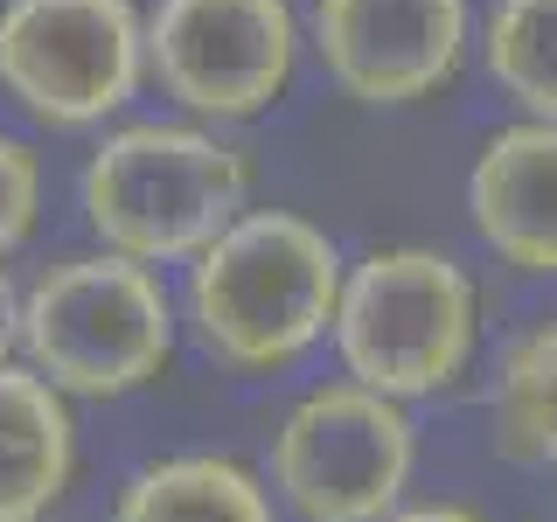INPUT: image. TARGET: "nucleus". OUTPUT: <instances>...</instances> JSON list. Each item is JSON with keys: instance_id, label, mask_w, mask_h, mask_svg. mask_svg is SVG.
Returning a JSON list of instances; mask_svg holds the SVG:
<instances>
[{"instance_id": "nucleus-1", "label": "nucleus", "mask_w": 557, "mask_h": 522, "mask_svg": "<svg viewBox=\"0 0 557 522\" xmlns=\"http://www.w3.org/2000/svg\"><path fill=\"white\" fill-rule=\"evenodd\" d=\"M342 244L300 209H244L188 258L182 327L231 376L293 370L313 341H327L342 300Z\"/></svg>"}, {"instance_id": "nucleus-2", "label": "nucleus", "mask_w": 557, "mask_h": 522, "mask_svg": "<svg viewBox=\"0 0 557 522\" xmlns=\"http://www.w3.org/2000/svg\"><path fill=\"white\" fill-rule=\"evenodd\" d=\"M251 153L196 119L112 126L77 167V209L98 251L133 265H188L223 223L251 209Z\"/></svg>"}, {"instance_id": "nucleus-3", "label": "nucleus", "mask_w": 557, "mask_h": 522, "mask_svg": "<svg viewBox=\"0 0 557 522\" xmlns=\"http://www.w3.org/2000/svg\"><path fill=\"white\" fill-rule=\"evenodd\" d=\"M174 293L119 251H63L22 286L14 356L63 397H133L174 362Z\"/></svg>"}, {"instance_id": "nucleus-4", "label": "nucleus", "mask_w": 557, "mask_h": 522, "mask_svg": "<svg viewBox=\"0 0 557 522\" xmlns=\"http://www.w3.org/2000/svg\"><path fill=\"white\" fill-rule=\"evenodd\" d=\"M327 335H335L348 383L391 397V405L440 397L467 376L481 348V286L453 251L383 244L342 272Z\"/></svg>"}, {"instance_id": "nucleus-5", "label": "nucleus", "mask_w": 557, "mask_h": 522, "mask_svg": "<svg viewBox=\"0 0 557 522\" xmlns=\"http://www.w3.org/2000/svg\"><path fill=\"white\" fill-rule=\"evenodd\" d=\"M418 474V425L362 383H313L272 432V495L300 522H383Z\"/></svg>"}, {"instance_id": "nucleus-6", "label": "nucleus", "mask_w": 557, "mask_h": 522, "mask_svg": "<svg viewBox=\"0 0 557 522\" xmlns=\"http://www.w3.org/2000/svg\"><path fill=\"white\" fill-rule=\"evenodd\" d=\"M147 84L133 0H0V98L49 133L126 112Z\"/></svg>"}, {"instance_id": "nucleus-7", "label": "nucleus", "mask_w": 557, "mask_h": 522, "mask_svg": "<svg viewBox=\"0 0 557 522\" xmlns=\"http://www.w3.org/2000/svg\"><path fill=\"white\" fill-rule=\"evenodd\" d=\"M147 77L188 119L237 126L286 98L300 63L293 0H153L139 14Z\"/></svg>"}, {"instance_id": "nucleus-8", "label": "nucleus", "mask_w": 557, "mask_h": 522, "mask_svg": "<svg viewBox=\"0 0 557 522\" xmlns=\"http://www.w3.org/2000/svg\"><path fill=\"white\" fill-rule=\"evenodd\" d=\"M474 14L467 0H313L307 42L342 98L418 104L460 77Z\"/></svg>"}, {"instance_id": "nucleus-9", "label": "nucleus", "mask_w": 557, "mask_h": 522, "mask_svg": "<svg viewBox=\"0 0 557 522\" xmlns=\"http://www.w3.org/2000/svg\"><path fill=\"white\" fill-rule=\"evenodd\" d=\"M467 216L502 265L557 278V126L516 119L487 133L467 167Z\"/></svg>"}, {"instance_id": "nucleus-10", "label": "nucleus", "mask_w": 557, "mask_h": 522, "mask_svg": "<svg viewBox=\"0 0 557 522\" xmlns=\"http://www.w3.org/2000/svg\"><path fill=\"white\" fill-rule=\"evenodd\" d=\"M77 481V418L22 356L0 362V522H49Z\"/></svg>"}, {"instance_id": "nucleus-11", "label": "nucleus", "mask_w": 557, "mask_h": 522, "mask_svg": "<svg viewBox=\"0 0 557 522\" xmlns=\"http://www.w3.org/2000/svg\"><path fill=\"white\" fill-rule=\"evenodd\" d=\"M112 522H278V501L265 474L231 452H168L126 474Z\"/></svg>"}, {"instance_id": "nucleus-12", "label": "nucleus", "mask_w": 557, "mask_h": 522, "mask_svg": "<svg viewBox=\"0 0 557 522\" xmlns=\"http://www.w3.org/2000/svg\"><path fill=\"white\" fill-rule=\"evenodd\" d=\"M495 446L522 467H557V321H530L502 341L487 383Z\"/></svg>"}, {"instance_id": "nucleus-13", "label": "nucleus", "mask_w": 557, "mask_h": 522, "mask_svg": "<svg viewBox=\"0 0 557 522\" xmlns=\"http://www.w3.org/2000/svg\"><path fill=\"white\" fill-rule=\"evenodd\" d=\"M481 70L522 119L557 126V0H495L481 14Z\"/></svg>"}, {"instance_id": "nucleus-14", "label": "nucleus", "mask_w": 557, "mask_h": 522, "mask_svg": "<svg viewBox=\"0 0 557 522\" xmlns=\"http://www.w3.org/2000/svg\"><path fill=\"white\" fill-rule=\"evenodd\" d=\"M35 216H42V153L22 133H0V265L28 244Z\"/></svg>"}, {"instance_id": "nucleus-15", "label": "nucleus", "mask_w": 557, "mask_h": 522, "mask_svg": "<svg viewBox=\"0 0 557 522\" xmlns=\"http://www.w3.org/2000/svg\"><path fill=\"white\" fill-rule=\"evenodd\" d=\"M383 522H487V515L474 509V501H446L440 495V501H397Z\"/></svg>"}, {"instance_id": "nucleus-16", "label": "nucleus", "mask_w": 557, "mask_h": 522, "mask_svg": "<svg viewBox=\"0 0 557 522\" xmlns=\"http://www.w3.org/2000/svg\"><path fill=\"white\" fill-rule=\"evenodd\" d=\"M14 335H22V286H14L8 265H0V362L14 356Z\"/></svg>"}]
</instances>
